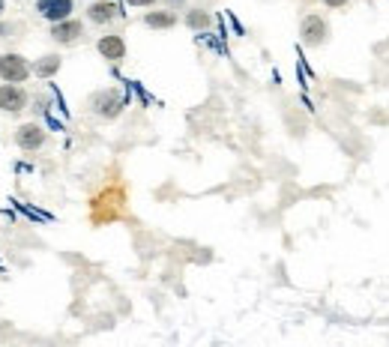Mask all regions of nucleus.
<instances>
[{"instance_id":"0eeeda50","label":"nucleus","mask_w":389,"mask_h":347,"mask_svg":"<svg viewBox=\"0 0 389 347\" xmlns=\"http://www.w3.org/2000/svg\"><path fill=\"white\" fill-rule=\"evenodd\" d=\"M51 36L57 39V42H75L78 36H81V24L78 21H54V31H51Z\"/></svg>"},{"instance_id":"f8f14e48","label":"nucleus","mask_w":389,"mask_h":347,"mask_svg":"<svg viewBox=\"0 0 389 347\" xmlns=\"http://www.w3.org/2000/svg\"><path fill=\"white\" fill-rule=\"evenodd\" d=\"M186 21H189V27H195V31H198V27L210 24V16H207V12H189V18H186Z\"/></svg>"},{"instance_id":"4468645a","label":"nucleus","mask_w":389,"mask_h":347,"mask_svg":"<svg viewBox=\"0 0 389 347\" xmlns=\"http://www.w3.org/2000/svg\"><path fill=\"white\" fill-rule=\"evenodd\" d=\"M324 4H326V6H344L348 0H324Z\"/></svg>"},{"instance_id":"423d86ee","label":"nucleus","mask_w":389,"mask_h":347,"mask_svg":"<svg viewBox=\"0 0 389 347\" xmlns=\"http://www.w3.org/2000/svg\"><path fill=\"white\" fill-rule=\"evenodd\" d=\"M99 54H102L105 60H123V54H126L123 39L120 36H102L99 39Z\"/></svg>"},{"instance_id":"9d476101","label":"nucleus","mask_w":389,"mask_h":347,"mask_svg":"<svg viewBox=\"0 0 389 347\" xmlns=\"http://www.w3.org/2000/svg\"><path fill=\"white\" fill-rule=\"evenodd\" d=\"M60 69V57H42V60L36 63V75H42V78H48V75H54V72Z\"/></svg>"},{"instance_id":"ddd939ff","label":"nucleus","mask_w":389,"mask_h":347,"mask_svg":"<svg viewBox=\"0 0 389 347\" xmlns=\"http://www.w3.org/2000/svg\"><path fill=\"white\" fill-rule=\"evenodd\" d=\"M132 6H150V4H156V0H129Z\"/></svg>"},{"instance_id":"7ed1b4c3","label":"nucleus","mask_w":389,"mask_h":347,"mask_svg":"<svg viewBox=\"0 0 389 347\" xmlns=\"http://www.w3.org/2000/svg\"><path fill=\"white\" fill-rule=\"evenodd\" d=\"M326 21L321 16H309L306 21H302V42L306 46H321V42L326 39Z\"/></svg>"},{"instance_id":"1a4fd4ad","label":"nucleus","mask_w":389,"mask_h":347,"mask_svg":"<svg viewBox=\"0 0 389 347\" xmlns=\"http://www.w3.org/2000/svg\"><path fill=\"white\" fill-rule=\"evenodd\" d=\"M123 108V102L117 96H111V93H102V96H96V111L102 114V117H117Z\"/></svg>"},{"instance_id":"39448f33","label":"nucleus","mask_w":389,"mask_h":347,"mask_svg":"<svg viewBox=\"0 0 389 347\" xmlns=\"http://www.w3.org/2000/svg\"><path fill=\"white\" fill-rule=\"evenodd\" d=\"M16 141H18V147H21V150H39V147H42V141H46V132H42V129H39L36 123H27V126L18 129Z\"/></svg>"},{"instance_id":"f257e3e1","label":"nucleus","mask_w":389,"mask_h":347,"mask_svg":"<svg viewBox=\"0 0 389 347\" xmlns=\"http://www.w3.org/2000/svg\"><path fill=\"white\" fill-rule=\"evenodd\" d=\"M0 75H4V81H9V84H18L31 75V66H27L24 57L9 54V57H0Z\"/></svg>"},{"instance_id":"6e6552de","label":"nucleus","mask_w":389,"mask_h":347,"mask_svg":"<svg viewBox=\"0 0 389 347\" xmlns=\"http://www.w3.org/2000/svg\"><path fill=\"white\" fill-rule=\"evenodd\" d=\"M87 12H90V21L105 24V21H111L114 16H117V4H111V0H102V4H93Z\"/></svg>"},{"instance_id":"20e7f679","label":"nucleus","mask_w":389,"mask_h":347,"mask_svg":"<svg viewBox=\"0 0 389 347\" xmlns=\"http://www.w3.org/2000/svg\"><path fill=\"white\" fill-rule=\"evenodd\" d=\"M36 9H39V16H46L48 21H63L72 12V0H39Z\"/></svg>"},{"instance_id":"9b49d317","label":"nucleus","mask_w":389,"mask_h":347,"mask_svg":"<svg viewBox=\"0 0 389 347\" xmlns=\"http://www.w3.org/2000/svg\"><path fill=\"white\" fill-rule=\"evenodd\" d=\"M177 16H171V12H150L147 16V24L150 27H174Z\"/></svg>"},{"instance_id":"2eb2a0df","label":"nucleus","mask_w":389,"mask_h":347,"mask_svg":"<svg viewBox=\"0 0 389 347\" xmlns=\"http://www.w3.org/2000/svg\"><path fill=\"white\" fill-rule=\"evenodd\" d=\"M0 12H4V0H0Z\"/></svg>"},{"instance_id":"f03ea898","label":"nucleus","mask_w":389,"mask_h":347,"mask_svg":"<svg viewBox=\"0 0 389 347\" xmlns=\"http://www.w3.org/2000/svg\"><path fill=\"white\" fill-rule=\"evenodd\" d=\"M27 105V96H24V90H18L16 84H4L0 87V111H9V114H16V111H21Z\"/></svg>"}]
</instances>
